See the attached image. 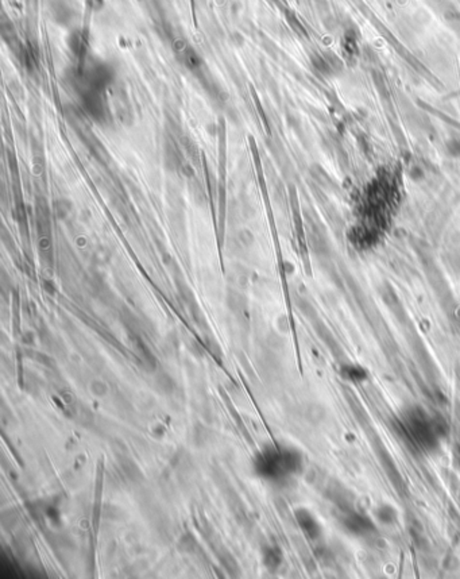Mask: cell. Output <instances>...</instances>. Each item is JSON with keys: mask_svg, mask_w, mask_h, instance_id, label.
I'll return each mask as SVG.
<instances>
[{"mask_svg": "<svg viewBox=\"0 0 460 579\" xmlns=\"http://www.w3.org/2000/svg\"><path fill=\"white\" fill-rule=\"evenodd\" d=\"M302 517L301 516H298V521H300V524H301V527L304 529H305V532H307L311 538H315L317 534H318V531H317V524L315 523V520H313L311 516H309V513H307V512H301Z\"/></svg>", "mask_w": 460, "mask_h": 579, "instance_id": "cell-1", "label": "cell"}, {"mask_svg": "<svg viewBox=\"0 0 460 579\" xmlns=\"http://www.w3.org/2000/svg\"><path fill=\"white\" fill-rule=\"evenodd\" d=\"M122 467H123V471L127 474L128 478H131V479H134V481H137V479H139V478L142 477V474H141V471H139L138 466L135 464V463H133L131 461H123L122 462Z\"/></svg>", "mask_w": 460, "mask_h": 579, "instance_id": "cell-2", "label": "cell"}, {"mask_svg": "<svg viewBox=\"0 0 460 579\" xmlns=\"http://www.w3.org/2000/svg\"><path fill=\"white\" fill-rule=\"evenodd\" d=\"M91 391H92L95 396H106L108 391V387L107 385L104 384V382L102 381H93L92 384H91Z\"/></svg>", "mask_w": 460, "mask_h": 579, "instance_id": "cell-3", "label": "cell"}, {"mask_svg": "<svg viewBox=\"0 0 460 579\" xmlns=\"http://www.w3.org/2000/svg\"><path fill=\"white\" fill-rule=\"evenodd\" d=\"M348 370V378H351V380H362V377H363V371L360 370V369H358V367H347Z\"/></svg>", "mask_w": 460, "mask_h": 579, "instance_id": "cell-4", "label": "cell"}]
</instances>
